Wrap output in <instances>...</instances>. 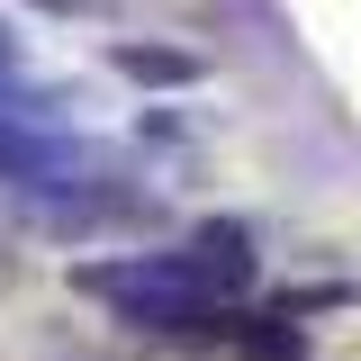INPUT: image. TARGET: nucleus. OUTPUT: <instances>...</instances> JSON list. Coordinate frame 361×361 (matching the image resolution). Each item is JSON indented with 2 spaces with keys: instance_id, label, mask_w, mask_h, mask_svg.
Wrapping results in <instances>:
<instances>
[{
  "instance_id": "obj_1",
  "label": "nucleus",
  "mask_w": 361,
  "mask_h": 361,
  "mask_svg": "<svg viewBox=\"0 0 361 361\" xmlns=\"http://www.w3.org/2000/svg\"><path fill=\"white\" fill-rule=\"evenodd\" d=\"M82 298H109V307L145 325V334H235V307L226 289L199 271V253H135V262H82L73 271Z\"/></svg>"
},
{
  "instance_id": "obj_2",
  "label": "nucleus",
  "mask_w": 361,
  "mask_h": 361,
  "mask_svg": "<svg viewBox=\"0 0 361 361\" xmlns=\"http://www.w3.org/2000/svg\"><path fill=\"white\" fill-rule=\"evenodd\" d=\"M109 63H118L127 82H145V90H190L199 73H208L190 45H109Z\"/></svg>"
},
{
  "instance_id": "obj_3",
  "label": "nucleus",
  "mask_w": 361,
  "mask_h": 361,
  "mask_svg": "<svg viewBox=\"0 0 361 361\" xmlns=\"http://www.w3.org/2000/svg\"><path fill=\"white\" fill-rule=\"evenodd\" d=\"M190 253H199V271H208L217 289H244V280H253V235H244V226H199Z\"/></svg>"
},
{
  "instance_id": "obj_4",
  "label": "nucleus",
  "mask_w": 361,
  "mask_h": 361,
  "mask_svg": "<svg viewBox=\"0 0 361 361\" xmlns=\"http://www.w3.org/2000/svg\"><path fill=\"white\" fill-rule=\"evenodd\" d=\"M235 353H253V361H298V353H307V334H298V325H253V316H235Z\"/></svg>"
}]
</instances>
